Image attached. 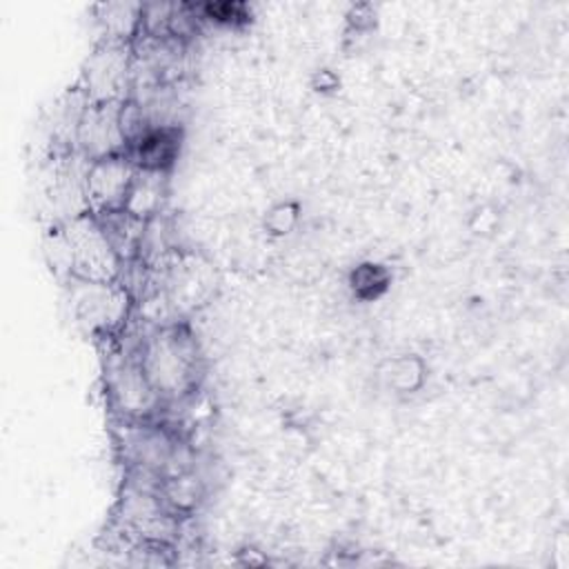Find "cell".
<instances>
[{"mask_svg": "<svg viewBox=\"0 0 569 569\" xmlns=\"http://www.w3.org/2000/svg\"><path fill=\"white\" fill-rule=\"evenodd\" d=\"M138 362L160 400H180L198 382L200 356L184 327H160L140 345Z\"/></svg>", "mask_w": 569, "mask_h": 569, "instance_id": "cell-1", "label": "cell"}, {"mask_svg": "<svg viewBox=\"0 0 569 569\" xmlns=\"http://www.w3.org/2000/svg\"><path fill=\"white\" fill-rule=\"evenodd\" d=\"M58 238L64 251V269L73 280L118 282L122 260L93 213L67 218L58 229Z\"/></svg>", "mask_w": 569, "mask_h": 569, "instance_id": "cell-2", "label": "cell"}, {"mask_svg": "<svg viewBox=\"0 0 569 569\" xmlns=\"http://www.w3.org/2000/svg\"><path fill=\"white\" fill-rule=\"evenodd\" d=\"M133 160L124 153L89 160L84 167V198L89 213L102 216L124 207L136 176Z\"/></svg>", "mask_w": 569, "mask_h": 569, "instance_id": "cell-3", "label": "cell"}, {"mask_svg": "<svg viewBox=\"0 0 569 569\" xmlns=\"http://www.w3.org/2000/svg\"><path fill=\"white\" fill-rule=\"evenodd\" d=\"M120 107L122 100L84 104L76 127V142L87 162L127 151V140L120 127Z\"/></svg>", "mask_w": 569, "mask_h": 569, "instance_id": "cell-4", "label": "cell"}, {"mask_svg": "<svg viewBox=\"0 0 569 569\" xmlns=\"http://www.w3.org/2000/svg\"><path fill=\"white\" fill-rule=\"evenodd\" d=\"M131 78V62L127 49L118 40H109L104 47L93 51L84 71V91L89 102H116L127 100Z\"/></svg>", "mask_w": 569, "mask_h": 569, "instance_id": "cell-5", "label": "cell"}, {"mask_svg": "<svg viewBox=\"0 0 569 569\" xmlns=\"http://www.w3.org/2000/svg\"><path fill=\"white\" fill-rule=\"evenodd\" d=\"M76 282L80 284V293L76 296V311L78 318L89 325V329L109 331L122 322L129 300L124 287H118L116 282Z\"/></svg>", "mask_w": 569, "mask_h": 569, "instance_id": "cell-6", "label": "cell"}, {"mask_svg": "<svg viewBox=\"0 0 569 569\" xmlns=\"http://www.w3.org/2000/svg\"><path fill=\"white\" fill-rule=\"evenodd\" d=\"M111 396L118 405L120 411L129 418H147L149 413L156 411V407L162 402L151 382L147 380L138 358L136 360H124L111 369L109 378Z\"/></svg>", "mask_w": 569, "mask_h": 569, "instance_id": "cell-7", "label": "cell"}, {"mask_svg": "<svg viewBox=\"0 0 569 569\" xmlns=\"http://www.w3.org/2000/svg\"><path fill=\"white\" fill-rule=\"evenodd\" d=\"M180 149V131L173 124H156L127 147V156L138 169L169 171Z\"/></svg>", "mask_w": 569, "mask_h": 569, "instance_id": "cell-8", "label": "cell"}, {"mask_svg": "<svg viewBox=\"0 0 569 569\" xmlns=\"http://www.w3.org/2000/svg\"><path fill=\"white\" fill-rule=\"evenodd\" d=\"M167 171L156 169H136L131 189L127 193L124 207L129 213L151 220L162 213L164 200H167Z\"/></svg>", "mask_w": 569, "mask_h": 569, "instance_id": "cell-9", "label": "cell"}, {"mask_svg": "<svg viewBox=\"0 0 569 569\" xmlns=\"http://www.w3.org/2000/svg\"><path fill=\"white\" fill-rule=\"evenodd\" d=\"M202 482L191 469H182L176 473H169L160 480L158 485V496L160 500L178 516V513H189L191 509L198 507L202 500Z\"/></svg>", "mask_w": 569, "mask_h": 569, "instance_id": "cell-10", "label": "cell"}, {"mask_svg": "<svg viewBox=\"0 0 569 569\" xmlns=\"http://www.w3.org/2000/svg\"><path fill=\"white\" fill-rule=\"evenodd\" d=\"M385 380L396 393H411L425 380V365L416 356H400L387 362Z\"/></svg>", "mask_w": 569, "mask_h": 569, "instance_id": "cell-11", "label": "cell"}, {"mask_svg": "<svg viewBox=\"0 0 569 569\" xmlns=\"http://www.w3.org/2000/svg\"><path fill=\"white\" fill-rule=\"evenodd\" d=\"M389 284V271L382 264L365 262L356 267L349 276V287L351 291L362 298V300H373L378 298Z\"/></svg>", "mask_w": 569, "mask_h": 569, "instance_id": "cell-12", "label": "cell"}, {"mask_svg": "<svg viewBox=\"0 0 569 569\" xmlns=\"http://www.w3.org/2000/svg\"><path fill=\"white\" fill-rule=\"evenodd\" d=\"M298 222V204L293 202H280L276 204L267 218H264V227L271 236H284L289 233Z\"/></svg>", "mask_w": 569, "mask_h": 569, "instance_id": "cell-13", "label": "cell"}]
</instances>
